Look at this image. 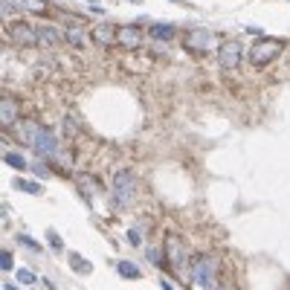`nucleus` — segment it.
Listing matches in <instances>:
<instances>
[{
    "instance_id": "obj_1",
    "label": "nucleus",
    "mask_w": 290,
    "mask_h": 290,
    "mask_svg": "<svg viewBox=\"0 0 290 290\" xmlns=\"http://www.w3.org/2000/svg\"><path fill=\"white\" fill-rule=\"evenodd\" d=\"M215 276H218V261L215 255H197L192 261V281L203 290H215Z\"/></svg>"
},
{
    "instance_id": "obj_2",
    "label": "nucleus",
    "mask_w": 290,
    "mask_h": 290,
    "mask_svg": "<svg viewBox=\"0 0 290 290\" xmlns=\"http://www.w3.org/2000/svg\"><path fill=\"white\" fill-rule=\"evenodd\" d=\"M113 197L119 206H131L134 197H137V180L131 171H116L113 177Z\"/></svg>"
},
{
    "instance_id": "obj_3",
    "label": "nucleus",
    "mask_w": 290,
    "mask_h": 290,
    "mask_svg": "<svg viewBox=\"0 0 290 290\" xmlns=\"http://www.w3.org/2000/svg\"><path fill=\"white\" fill-rule=\"evenodd\" d=\"M281 49H284V44H281V41H276V38L258 41V44L250 49V61H253L255 67H264V64H270V61H273Z\"/></svg>"
},
{
    "instance_id": "obj_4",
    "label": "nucleus",
    "mask_w": 290,
    "mask_h": 290,
    "mask_svg": "<svg viewBox=\"0 0 290 290\" xmlns=\"http://www.w3.org/2000/svg\"><path fill=\"white\" fill-rule=\"evenodd\" d=\"M241 58H244V44L241 41H223V44L218 46V61H220V67H238L241 64Z\"/></svg>"
},
{
    "instance_id": "obj_5",
    "label": "nucleus",
    "mask_w": 290,
    "mask_h": 290,
    "mask_svg": "<svg viewBox=\"0 0 290 290\" xmlns=\"http://www.w3.org/2000/svg\"><path fill=\"white\" fill-rule=\"evenodd\" d=\"M32 148L41 154V157H46V160H52L58 154V142L55 137H52V131H46V128H38L32 137Z\"/></svg>"
},
{
    "instance_id": "obj_6",
    "label": "nucleus",
    "mask_w": 290,
    "mask_h": 290,
    "mask_svg": "<svg viewBox=\"0 0 290 290\" xmlns=\"http://www.w3.org/2000/svg\"><path fill=\"white\" fill-rule=\"evenodd\" d=\"M9 38L18 41V44H38V29H32L26 21H18V23H9Z\"/></svg>"
},
{
    "instance_id": "obj_7",
    "label": "nucleus",
    "mask_w": 290,
    "mask_h": 290,
    "mask_svg": "<svg viewBox=\"0 0 290 290\" xmlns=\"http://www.w3.org/2000/svg\"><path fill=\"white\" fill-rule=\"evenodd\" d=\"M93 41H96V44H116V41H119V29H116L113 23H99V26H96V29H93Z\"/></svg>"
},
{
    "instance_id": "obj_8",
    "label": "nucleus",
    "mask_w": 290,
    "mask_h": 290,
    "mask_svg": "<svg viewBox=\"0 0 290 290\" xmlns=\"http://www.w3.org/2000/svg\"><path fill=\"white\" fill-rule=\"evenodd\" d=\"M212 41H215V38H212L209 29H192V32H189V46H192V49H200V52H203V49H212Z\"/></svg>"
},
{
    "instance_id": "obj_9",
    "label": "nucleus",
    "mask_w": 290,
    "mask_h": 290,
    "mask_svg": "<svg viewBox=\"0 0 290 290\" xmlns=\"http://www.w3.org/2000/svg\"><path fill=\"white\" fill-rule=\"evenodd\" d=\"M165 253L174 258V264H177V267L186 264V250H183V244H180V238L168 235V238H165Z\"/></svg>"
},
{
    "instance_id": "obj_10",
    "label": "nucleus",
    "mask_w": 290,
    "mask_h": 290,
    "mask_svg": "<svg viewBox=\"0 0 290 290\" xmlns=\"http://www.w3.org/2000/svg\"><path fill=\"white\" fill-rule=\"evenodd\" d=\"M142 41V29L139 26H122L119 29V44L122 46H137Z\"/></svg>"
},
{
    "instance_id": "obj_11",
    "label": "nucleus",
    "mask_w": 290,
    "mask_h": 290,
    "mask_svg": "<svg viewBox=\"0 0 290 290\" xmlns=\"http://www.w3.org/2000/svg\"><path fill=\"white\" fill-rule=\"evenodd\" d=\"M61 41V32H58L55 26H41L38 29V44H44V46H52Z\"/></svg>"
},
{
    "instance_id": "obj_12",
    "label": "nucleus",
    "mask_w": 290,
    "mask_h": 290,
    "mask_svg": "<svg viewBox=\"0 0 290 290\" xmlns=\"http://www.w3.org/2000/svg\"><path fill=\"white\" fill-rule=\"evenodd\" d=\"M148 35L154 38V41H171L174 38V26H168V23H154L148 29Z\"/></svg>"
},
{
    "instance_id": "obj_13",
    "label": "nucleus",
    "mask_w": 290,
    "mask_h": 290,
    "mask_svg": "<svg viewBox=\"0 0 290 290\" xmlns=\"http://www.w3.org/2000/svg\"><path fill=\"white\" fill-rule=\"evenodd\" d=\"M12 3H15V9H21V12H46L44 0H12Z\"/></svg>"
},
{
    "instance_id": "obj_14",
    "label": "nucleus",
    "mask_w": 290,
    "mask_h": 290,
    "mask_svg": "<svg viewBox=\"0 0 290 290\" xmlns=\"http://www.w3.org/2000/svg\"><path fill=\"white\" fill-rule=\"evenodd\" d=\"M0 122H3V128L15 122V102H12V99H3V102H0Z\"/></svg>"
},
{
    "instance_id": "obj_15",
    "label": "nucleus",
    "mask_w": 290,
    "mask_h": 290,
    "mask_svg": "<svg viewBox=\"0 0 290 290\" xmlns=\"http://www.w3.org/2000/svg\"><path fill=\"white\" fill-rule=\"evenodd\" d=\"M70 267H73V270H79L81 276H87V273H93V264L90 261H87V258H81V255H70Z\"/></svg>"
},
{
    "instance_id": "obj_16",
    "label": "nucleus",
    "mask_w": 290,
    "mask_h": 290,
    "mask_svg": "<svg viewBox=\"0 0 290 290\" xmlns=\"http://www.w3.org/2000/svg\"><path fill=\"white\" fill-rule=\"evenodd\" d=\"M119 276L122 278H139V267L137 264H131V261H119Z\"/></svg>"
},
{
    "instance_id": "obj_17",
    "label": "nucleus",
    "mask_w": 290,
    "mask_h": 290,
    "mask_svg": "<svg viewBox=\"0 0 290 290\" xmlns=\"http://www.w3.org/2000/svg\"><path fill=\"white\" fill-rule=\"evenodd\" d=\"M3 162L12 165V168H26V160H23L21 154H15V151H6V154H3Z\"/></svg>"
},
{
    "instance_id": "obj_18",
    "label": "nucleus",
    "mask_w": 290,
    "mask_h": 290,
    "mask_svg": "<svg viewBox=\"0 0 290 290\" xmlns=\"http://www.w3.org/2000/svg\"><path fill=\"white\" fill-rule=\"evenodd\" d=\"M15 189L29 192V195H41V192H44V189H41V183H29V180H15Z\"/></svg>"
},
{
    "instance_id": "obj_19",
    "label": "nucleus",
    "mask_w": 290,
    "mask_h": 290,
    "mask_svg": "<svg viewBox=\"0 0 290 290\" xmlns=\"http://www.w3.org/2000/svg\"><path fill=\"white\" fill-rule=\"evenodd\" d=\"M64 38H67L73 46H81V44H84V32H81V29H76V26H73V29H67V35H64Z\"/></svg>"
},
{
    "instance_id": "obj_20",
    "label": "nucleus",
    "mask_w": 290,
    "mask_h": 290,
    "mask_svg": "<svg viewBox=\"0 0 290 290\" xmlns=\"http://www.w3.org/2000/svg\"><path fill=\"white\" fill-rule=\"evenodd\" d=\"M35 273L32 270H29V267H21V270H18V281H21V284H35Z\"/></svg>"
},
{
    "instance_id": "obj_21",
    "label": "nucleus",
    "mask_w": 290,
    "mask_h": 290,
    "mask_svg": "<svg viewBox=\"0 0 290 290\" xmlns=\"http://www.w3.org/2000/svg\"><path fill=\"white\" fill-rule=\"evenodd\" d=\"M0 267H3V273H9L12 267H15V258H12V253H6V250L0 253Z\"/></svg>"
},
{
    "instance_id": "obj_22",
    "label": "nucleus",
    "mask_w": 290,
    "mask_h": 290,
    "mask_svg": "<svg viewBox=\"0 0 290 290\" xmlns=\"http://www.w3.org/2000/svg\"><path fill=\"white\" fill-rule=\"evenodd\" d=\"M18 241H21L23 247H29V250H32V253H41V244H38V241H32V238H29V235H18Z\"/></svg>"
},
{
    "instance_id": "obj_23",
    "label": "nucleus",
    "mask_w": 290,
    "mask_h": 290,
    "mask_svg": "<svg viewBox=\"0 0 290 290\" xmlns=\"http://www.w3.org/2000/svg\"><path fill=\"white\" fill-rule=\"evenodd\" d=\"M46 241H49V247H55V250H61V247H64V241H61V235H58V232H46Z\"/></svg>"
},
{
    "instance_id": "obj_24",
    "label": "nucleus",
    "mask_w": 290,
    "mask_h": 290,
    "mask_svg": "<svg viewBox=\"0 0 290 290\" xmlns=\"http://www.w3.org/2000/svg\"><path fill=\"white\" fill-rule=\"evenodd\" d=\"M128 241H131V244H142V235H139V229H131V232H128Z\"/></svg>"
},
{
    "instance_id": "obj_25",
    "label": "nucleus",
    "mask_w": 290,
    "mask_h": 290,
    "mask_svg": "<svg viewBox=\"0 0 290 290\" xmlns=\"http://www.w3.org/2000/svg\"><path fill=\"white\" fill-rule=\"evenodd\" d=\"M160 287H162V290H174L171 284H168V281H165V278H162V281H160Z\"/></svg>"
},
{
    "instance_id": "obj_26",
    "label": "nucleus",
    "mask_w": 290,
    "mask_h": 290,
    "mask_svg": "<svg viewBox=\"0 0 290 290\" xmlns=\"http://www.w3.org/2000/svg\"><path fill=\"white\" fill-rule=\"evenodd\" d=\"M6 290H21V287H15V284H6Z\"/></svg>"
},
{
    "instance_id": "obj_27",
    "label": "nucleus",
    "mask_w": 290,
    "mask_h": 290,
    "mask_svg": "<svg viewBox=\"0 0 290 290\" xmlns=\"http://www.w3.org/2000/svg\"><path fill=\"white\" fill-rule=\"evenodd\" d=\"M218 290H232V287H218Z\"/></svg>"
},
{
    "instance_id": "obj_28",
    "label": "nucleus",
    "mask_w": 290,
    "mask_h": 290,
    "mask_svg": "<svg viewBox=\"0 0 290 290\" xmlns=\"http://www.w3.org/2000/svg\"><path fill=\"white\" fill-rule=\"evenodd\" d=\"M171 3H180V0H171Z\"/></svg>"
},
{
    "instance_id": "obj_29",
    "label": "nucleus",
    "mask_w": 290,
    "mask_h": 290,
    "mask_svg": "<svg viewBox=\"0 0 290 290\" xmlns=\"http://www.w3.org/2000/svg\"><path fill=\"white\" fill-rule=\"evenodd\" d=\"M87 3H93V0H87Z\"/></svg>"
}]
</instances>
